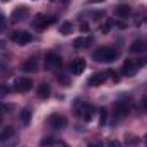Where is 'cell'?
Instances as JSON below:
<instances>
[{
    "label": "cell",
    "mask_w": 147,
    "mask_h": 147,
    "mask_svg": "<svg viewBox=\"0 0 147 147\" xmlns=\"http://www.w3.org/2000/svg\"><path fill=\"white\" fill-rule=\"evenodd\" d=\"M120 57V51L113 46H101L98 48L94 53H92V58L96 62H103V63H110V62H115L116 58Z\"/></svg>",
    "instance_id": "obj_1"
},
{
    "label": "cell",
    "mask_w": 147,
    "mask_h": 147,
    "mask_svg": "<svg viewBox=\"0 0 147 147\" xmlns=\"http://www.w3.org/2000/svg\"><path fill=\"white\" fill-rule=\"evenodd\" d=\"M72 110L75 111L84 121H91V118H92V115H94V106L89 105V103H84V101H80V99H75V101H74Z\"/></svg>",
    "instance_id": "obj_2"
},
{
    "label": "cell",
    "mask_w": 147,
    "mask_h": 147,
    "mask_svg": "<svg viewBox=\"0 0 147 147\" xmlns=\"http://www.w3.org/2000/svg\"><path fill=\"white\" fill-rule=\"evenodd\" d=\"M48 125L53 128V130H62L67 127V118L63 115H58V113H53L50 118H48Z\"/></svg>",
    "instance_id": "obj_3"
},
{
    "label": "cell",
    "mask_w": 147,
    "mask_h": 147,
    "mask_svg": "<svg viewBox=\"0 0 147 147\" xmlns=\"http://www.w3.org/2000/svg\"><path fill=\"white\" fill-rule=\"evenodd\" d=\"M14 87H16L17 92H28L33 87V80L29 77H17L16 82H14Z\"/></svg>",
    "instance_id": "obj_4"
},
{
    "label": "cell",
    "mask_w": 147,
    "mask_h": 147,
    "mask_svg": "<svg viewBox=\"0 0 147 147\" xmlns=\"http://www.w3.org/2000/svg\"><path fill=\"white\" fill-rule=\"evenodd\" d=\"M45 65H46V69L55 70V69L62 67V57L51 51V53H48V55H46V58H45Z\"/></svg>",
    "instance_id": "obj_5"
},
{
    "label": "cell",
    "mask_w": 147,
    "mask_h": 147,
    "mask_svg": "<svg viewBox=\"0 0 147 147\" xmlns=\"http://www.w3.org/2000/svg\"><path fill=\"white\" fill-rule=\"evenodd\" d=\"M55 22V19L53 17H46V16H43V14H38L34 16V19H33V28L34 29H43V28H46V26H50V24H53Z\"/></svg>",
    "instance_id": "obj_6"
},
{
    "label": "cell",
    "mask_w": 147,
    "mask_h": 147,
    "mask_svg": "<svg viewBox=\"0 0 147 147\" xmlns=\"http://www.w3.org/2000/svg\"><path fill=\"white\" fill-rule=\"evenodd\" d=\"M10 39L16 43V45H28L33 36L29 34V33H26V31H14L12 34H10Z\"/></svg>",
    "instance_id": "obj_7"
},
{
    "label": "cell",
    "mask_w": 147,
    "mask_h": 147,
    "mask_svg": "<svg viewBox=\"0 0 147 147\" xmlns=\"http://www.w3.org/2000/svg\"><path fill=\"white\" fill-rule=\"evenodd\" d=\"M28 14H29L28 7H24V5H19L17 9H14V10H12V14H10V21H12V22L24 21V19L28 17Z\"/></svg>",
    "instance_id": "obj_8"
},
{
    "label": "cell",
    "mask_w": 147,
    "mask_h": 147,
    "mask_svg": "<svg viewBox=\"0 0 147 147\" xmlns=\"http://www.w3.org/2000/svg\"><path fill=\"white\" fill-rule=\"evenodd\" d=\"M128 115V105L125 103V101H118L116 105H115V116L118 118V120H121V118H125Z\"/></svg>",
    "instance_id": "obj_9"
},
{
    "label": "cell",
    "mask_w": 147,
    "mask_h": 147,
    "mask_svg": "<svg viewBox=\"0 0 147 147\" xmlns=\"http://www.w3.org/2000/svg\"><path fill=\"white\" fill-rule=\"evenodd\" d=\"M147 50V41L146 39H135L130 45V51L132 53H144Z\"/></svg>",
    "instance_id": "obj_10"
},
{
    "label": "cell",
    "mask_w": 147,
    "mask_h": 147,
    "mask_svg": "<svg viewBox=\"0 0 147 147\" xmlns=\"http://www.w3.org/2000/svg\"><path fill=\"white\" fill-rule=\"evenodd\" d=\"M105 80H106V74H92V75L87 79V86H91V87L101 86Z\"/></svg>",
    "instance_id": "obj_11"
},
{
    "label": "cell",
    "mask_w": 147,
    "mask_h": 147,
    "mask_svg": "<svg viewBox=\"0 0 147 147\" xmlns=\"http://www.w3.org/2000/svg\"><path fill=\"white\" fill-rule=\"evenodd\" d=\"M22 70L24 72H34V70H38V58L36 57H29L22 63Z\"/></svg>",
    "instance_id": "obj_12"
},
{
    "label": "cell",
    "mask_w": 147,
    "mask_h": 147,
    "mask_svg": "<svg viewBox=\"0 0 147 147\" xmlns=\"http://www.w3.org/2000/svg\"><path fill=\"white\" fill-rule=\"evenodd\" d=\"M132 12V9H130V5H127V3H120V5H116L115 7V14L118 16V17H128V14Z\"/></svg>",
    "instance_id": "obj_13"
},
{
    "label": "cell",
    "mask_w": 147,
    "mask_h": 147,
    "mask_svg": "<svg viewBox=\"0 0 147 147\" xmlns=\"http://www.w3.org/2000/svg\"><path fill=\"white\" fill-rule=\"evenodd\" d=\"M72 72L75 74V75H80V74L84 72V69H86V62L82 60V58H75L72 62Z\"/></svg>",
    "instance_id": "obj_14"
},
{
    "label": "cell",
    "mask_w": 147,
    "mask_h": 147,
    "mask_svg": "<svg viewBox=\"0 0 147 147\" xmlns=\"http://www.w3.org/2000/svg\"><path fill=\"white\" fill-rule=\"evenodd\" d=\"M135 69H137L135 62L134 60H127L123 63V67H121V72H123V75H134L135 74Z\"/></svg>",
    "instance_id": "obj_15"
},
{
    "label": "cell",
    "mask_w": 147,
    "mask_h": 147,
    "mask_svg": "<svg viewBox=\"0 0 147 147\" xmlns=\"http://www.w3.org/2000/svg\"><path fill=\"white\" fill-rule=\"evenodd\" d=\"M50 94H51L50 86H48L46 82H41L39 87H38V96H39L41 99H46V98H50Z\"/></svg>",
    "instance_id": "obj_16"
},
{
    "label": "cell",
    "mask_w": 147,
    "mask_h": 147,
    "mask_svg": "<svg viewBox=\"0 0 147 147\" xmlns=\"http://www.w3.org/2000/svg\"><path fill=\"white\" fill-rule=\"evenodd\" d=\"M16 135V130L12 128V127H5L2 132H0V142H3V140H9V139H12Z\"/></svg>",
    "instance_id": "obj_17"
},
{
    "label": "cell",
    "mask_w": 147,
    "mask_h": 147,
    "mask_svg": "<svg viewBox=\"0 0 147 147\" xmlns=\"http://www.w3.org/2000/svg\"><path fill=\"white\" fill-rule=\"evenodd\" d=\"M31 110L29 108H24V110L21 111V115H19V118H21V121H22V125H29V121H31Z\"/></svg>",
    "instance_id": "obj_18"
},
{
    "label": "cell",
    "mask_w": 147,
    "mask_h": 147,
    "mask_svg": "<svg viewBox=\"0 0 147 147\" xmlns=\"http://www.w3.org/2000/svg\"><path fill=\"white\" fill-rule=\"evenodd\" d=\"M92 39H87V38H75L72 43L74 48H84V46H87L89 43H91Z\"/></svg>",
    "instance_id": "obj_19"
},
{
    "label": "cell",
    "mask_w": 147,
    "mask_h": 147,
    "mask_svg": "<svg viewBox=\"0 0 147 147\" xmlns=\"http://www.w3.org/2000/svg\"><path fill=\"white\" fill-rule=\"evenodd\" d=\"M72 31H74V24L72 22L67 21V22H62V24H60V33H62V34H70Z\"/></svg>",
    "instance_id": "obj_20"
},
{
    "label": "cell",
    "mask_w": 147,
    "mask_h": 147,
    "mask_svg": "<svg viewBox=\"0 0 147 147\" xmlns=\"http://www.w3.org/2000/svg\"><path fill=\"white\" fill-rule=\"evenodd\" d=\"M111 26H113V22H111L110 19H106V21L99 26V31H101L103 34H108V33H110V29H111Z\"/></svg>",
    "instance_id": "obj_21"
},
{
    "label": "cell",
    "mask_w": 147,
    "mask_h": 147,
    "mask_svg": "<svg viewBox=\"0 0 147 147\" xmlns=\"http://www.w3.org/2000/svg\"><path fill=\"white\" fill-rule=\"evenodd\" d=\"M106 121H108V111H106V108H101V113H99V127L106 125Z\"/></svg>",
    "instance_id": "obj_22"
},
{
    "label": "cell",
    "mask_w": 147,
    "mask_h": 147,
    "mask_svg": "<svg viewBox=\"0 0 147 147\" xmlns=\"http://www.w3.org/2000/svg\"><path fill=\"white\" fill-rule=\"evenodd\" d=\"M51 144H53V139L46 137V139H43V140H41V144H39V146H41V147H50Z\"/></svg>",
    "instance_id": "obj_23"
},
{
    "label": "cell",
    "mask_w": 147,
    "mask_h": 147,
    "mask_svg": "<svg viewBox=\"0 0 147 147\" xmlns=\"http://www.w3.org/2000/svg\"><path fill=\"white\" fill-rule=\"evenodd\" d=\"M5 28H7V21H5V17L0 14V33H3V31H5Z\"/></svg>",
    "instance_id": "obj_24"
},
{
    "label": "cell",
    "mask_w": 147,
    "mask_h": 147,
    "mask_svg": "<svg viewBox=\"0 0 147 147\" xmlns=\"http://www.w3.org/2000/svg\"><path fill=\"white\" fill-rule=\"evenodd\" d=\"M89 29H91V26H89L87 22H82V24H80V31H82V33H86V31L89 33Z\"/></svg>",
    "instance_id": "obj_25"
},
{
    "label": "cell",
    "mask_w": 147,
    "mask_h": 147,
    "mask_svg": "<svg viewBox=\"0 0 147 147\" xmlns=\"http://www.w3.org/2000/svg\"><path fill=\"white\" fill-rule=\"evenodd\" d=\"M12 106L10 105H0V113H5V111H10Z\"/></svg>",
    "instance_id": "obj_26"
},
{
    "label": "cell",
    "mask_w": 147,
    "mask_h": 147,
    "mask_svg": "<svg viewBox=\"0 0 147 147\" xmlns=\"http://www.w3.org/2000/svg\"><path fill=\"white\" fill-rule=\"evenodd\" d=\"M9 92H10L9 86H0V94H9Z\"/></svg>",
    "instance_id": "obj_27"
},
{
    "label": "cell",
    "mask_w": 147,
    "mask_h": 147,
    "mask_svg": "<svg viewBox=\"0 0 147 147\" xmlns=\"http://www.w3.org/2000/svg\"><path fill=\"white\" fill-rule=\"evenodd\" d=\"M106 74H110V77L115 80V82H118V80H120V77H118V75H115V72H113V70H108Z\"/></svg>",
    "instance_id": "obj_28"
},
{
    "label": "cell",
    "mask_w": 147,
    "mask_h": 147,
    "mask_svg": "<svg viewBox=\"0 0 147 147\" xmlns=\"http://www.w3.org/2000/svg\"><path fill=\"white\" fill-rule=\"evenodd\" d=\"M108 147H120V142L118 140H111L110 144H108Z\"/></svg>",
    "instance_id": "obj_29"
},
{
    "label": "cell",
    "mask_w": 147,
    "mask_h": 147,
    "mask_svg": "<svg viewBox=\"0 0 147 147\" xmlns=\"http://www.w3.org/2000/svg\"><path fill=\"white\" fill-rule=\"evenodd\" d=\"M58 80H60V82H63V84H67V82H69V79H67V77H63V75H58Z\"/></svg>",
    "instance_id": "obj_30"
},
{
    "label": "cell",
    "mask_w": 147,
    "mask_h": 147,
    "mask_svg": "<svg viewBox=\"0 0 147 147\" xmlns=\"http://www.w3.org/2000/svg\"><path fill=\"white\" fill-rule=\"evenodd\" d=\"M89 147H103L99 142H94V144H89Z\"/></svg>",
    "instance_id": "obj_31"
},
{
    "label": "cell",
    "mask_w": 147,
    "mask_h": 147,
    "mask_svg": "<svg viewBox=\"0 0 147 147\" xmlns=\"http://www.w3.org/2000/svg\"><path fill=\"white\" fill-rule=\"evenodd\" d=\"M142 106H144V108H146V110H147V98H146V99H144V101H142Z\"/></svg>",
    "instance_id": "obj_32"
},
{
    "label": "cell",
    "mask_w": 147,
    "mask_h": 147,
    "mask_svg": "<svg viewBox=\"0 0 147 147\" xmlns=\"http://www.w3.org/2000/svg\"><path fill=\"white\" fill-rule=\"evenodd\" d=\"M96 2H105V0H89V3H96Z\"/></svg>",
    "instance_id": "obj_33"
},
{
    "label": "cell",
    "mask_w": 147,
    "mask_h": 147,
    "mask_svg": "<svg viewBox=\"0 0 147 147\" xmlns=\"http://www.w3.org/2000/svg\"><path fill=\"white\" fill-rule=\"evenodd\" d=\"M2 2H9V0H2Z\"/></svg>",
    "instance_id": "obj_34"
},
{
    "label": "cell",
    "mask_w": 147,
    "mask_h": 147,
    "mask_svg": "<svg viewBox=\"0 0 147 147\" xmlns=\"http://www.w3.org/2000/svg\"><path fill=\"white\" fill-rule=\"evenodd\" d=\"M146 140H147V135H146Z\"/></svg>",
    "instance_id": "obj_35"
}]
</instances>
